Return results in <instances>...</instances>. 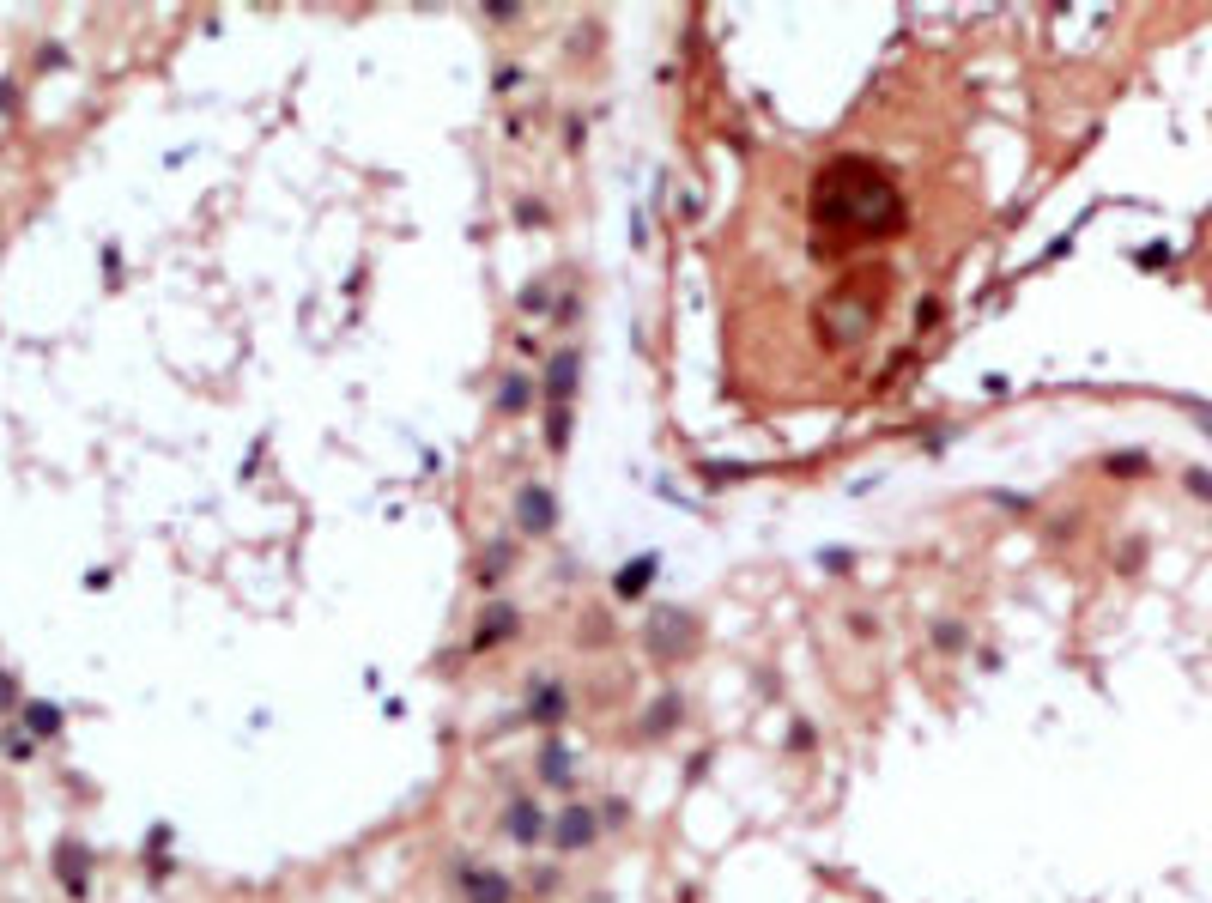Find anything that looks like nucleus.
<instances>
[{
    "label": "nucleus",
    "instance_id": "nucleus-1",
    "mask_svg": "<svg viewBox=\"0 0 1212 903\" xmlns=\"http://www.w3.org/2000/svg\"><path fill=\"white\" fill-rule=\"evenodd\" d=\"M516 516H522L527 534H545V528H552V498H545L540 485H527L522 498H516Z\"/></svg>",
    "mask_w": 1212,
    "mask_h": 903
},
{
    "label": "nucleus",
    "instance_id": "nucleus-2",
    "mask_svg": "<svg viewBox=\"0 0 1212 903\" xmlns=\"http://www.w3.org/2000/svg\"><path fill=\"white\" fill-rule=\"evenodd\" d=\"M552 394H570L576 388V352H564V358H552V382H545Z\"/></svg>",
    "mask_w": 1212,
    "mask_h": 903
},
{
    "label": "nucleus",
    "instance_id": "nucleus-3",
    "mask_svg": "<svg viewBox=\"0 0 1212 903\" xmlns=\"http://www.w3.org/2000/svg\"><path fill=\"white\" fill-rule=\"evenodd\" d=\"M497 401H504V413H522V406H527V382H522V376H509Z\"/></svg>",
    "mask_w": 1212,
    "mask_h": 903
},
{
    "label": "nucleus",
    "instance_id": "nucleus-4",
    "mask_svg": "<svg viewBox=\"0 0 1212 903\" xmlns=\"http://www.w3.org/2000/svg\"><path fill=\"white\" fill-rule=\"evenodd\" d=\"M643 576H649V558H643V564H630V570H625V583H619V588H625V594H637V588H643Z\"/></svg>",
    "mask_w": 1212,
    "mask_h": 903
}]
</instances>
